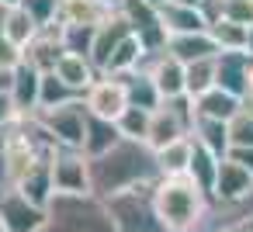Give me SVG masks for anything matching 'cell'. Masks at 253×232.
Returning a JSON list of instances; mask_svg holds the SVG:
<instances>
[{
    "mask_svg": "<svg viewBox=\"0 0 253 232\" xmlns=\"http://www.w3.org/2000/svg\"><path fill=\"white\" fill-rule=\"evenodd\" d=\"M142 70H149V77L156 80L163 101L184 97V63L173 59L167 49H163V52H149V59L142 63Z\"/></svg>",
    "mask_w": 253,
    "mask_h": 232,
    "instance_id": "obj_12",
    "label": "cell"
},
{
    "mask_svg": "<svg viewBox=\"0 0 253 232\" xmlns=\"http://www.w3.org/2000/svg\"><path fill=\"white\" fill-rule=\"evenodd\" d=\"M115 14L104 0H59V25H87L97 28Z\"/></svg>",
    "mask_w": 253,
    "mask_h": 232,
    "instance_id": "obj_17",
    "label": "cell"
},
{
    "mask_svg": "<svg viewBox=\"0 0 253 232\" xmlns=\"http://www.w3.org/2000/svg\"><path fill=\"white\" fill-rule=\"evenodd\" d=\"M208 35L215 39L218 52H246L250 45V25H239L232 18H218L208 25Z\"/></svg>",
    "mask_w": 253,
    "mask_h": 232,
    "instance_id": "obj_25",
    "label": "cell"
},
{
    "mask_svg": "<svg viewBox=\"0 0 253 232\" xmlns=\"http://www.w3.org/2000/svg\"><path fill=\"white\" fill-rule=\"evenodd\" d=\"M250 94H253V63H250ZM250 94H246V97H250Z\"/></svg>",
    "mask_w": 253,
    "mask_h": 232,
    "instance_id": "obj_47",
    "label": "cell"
},
{
    "mask_svg": "<svg viewBox=\"0 0 253 232\" xmlns=\"http://www.w3.org/2000/svg\"><path fill=\"white\" fill-rule=\"evenodd\" d=\"M21 7L39 21V28L59 25V0H21Z\"/></svg>",
    "mask_w": 253,
    "mask_h": 232,
    "instance_id": "obj_34",
    "label": "cell"
},
{
    "mask_svg": "<svg viewBox=\"0 0 253 232\" xmlns=\"http://www.w3.org/2000/svg\"><path fill=\"white\" fill-rule=\"evenodd\" d=\"M218 156L211 153V149H205L201 142H194V153H191V166H187V177L211 197V191H215V177H218Z\"/></svg>",
    "mask_w": 253,
    "mask_h": 232,
    "instance_id": "obj_27",
    "label": "cell"
},
{
    "mask_svg": "<svg viewBox=\"0 0 253 232\" xmlns=\"http://www.w3.org/2000/svg\"><path fill=\"white\" fill-rule=\"evenodd\" d=\"M4 11L7 7H0V66H7V70H14L18 63H21V52L7 42V35H4Z\"/></svg>",
    "mask_w": 253,
    "mask_h": 232,
    "instance_id": "obj_36",
    "label": "cell"
},
{
    "mask_svg": "<svg viewBox=\"0 0 253 232\" xmlns=\"http://www.w3.org/2000/svg\"><path fill=\"white\" fill-rule=\"evenodd\" d=\"M167 52L187 66V63L218 56V45H215V39H211L208 32H187V35H170V39H167Z\"/></svg>",
    "mask_w": 253,
    "mask_h": 232,
    "instance_id": "obj_16",
    "label": "cell"
},
{
    "mask_svg": "<svg viewBox=\"0 0 253 232\" xmlns=\"http://www.w3.org/2000/svg\"><path fill=\"white\" fill-rule=\"evenodd\" d=\"M11 83H14V70L0 66V94H11Z\"/></svg>",
    "mask_w": 253,
    "mask_h": 232,
    "instance_id": "obj_40",
    "label": "cell"
},
{
    "mask_svg": "<svg viewBox=\"0 0 253 232\" xmlns=\"http://www.w3.org/2000/svg\"><path fill=\"white\" fill-rule=\"evenodd\" d=\"M0 218L7 232H45V204L32 201L18 187L0 191Z\"/></svg>",
    "mask_w": 253,
    "mask_h": 232,
    "instance_id": "obj_6",
    "label": "cell"
},
{
    "mask_svg": "<svg viewBox=\"0 0 253 232\" xmlns=\"http://www.w3.org/2000/svg\"><path fill=\"white\" fill-rule=\"evenodd\" d=\"M153 204L167 232H205L215 201L187 173H180V177H160L153 184Z\"/></svg>",
    "mask_w": 253,
    "mask_h": 232,
    "instance_id": "obj_2",
    "label": "cell"
},
{
    "mask_svg": "<svg viewBox=\"0 0 253 232\" xmlns=\"http://www.w3.org/2000/svg\"><path fill=\"white\" fill-rule=\"evenodd\" d=\"M236 225H239L243 232H253V218H236Z\"/></svg>",
    "mask_w": 253,
    "mask_h": 232,
    "instance_id": "obj_42",
    "label": "cell"
},
{
    "mask_svg": "<svg viewBox=\"0 0 253 232\" xmlns=\"http://www.w3.org/2000/svg\"><path fill=\"white\" fill-rule=\"evenodd\" d=\"M35 121L45 128V135L56 146H70V149H84V128H87V104L84 97L66 101L59 108H39Z\"/></svg>",
    "mask_w": 253,
    "mask_h": 232,
    "instance_id": "obj_5",
    "label": "cell"
},
{
    "mask_svg": "<svg viewBox=\"0 0 253 232\" xmlns=\"http://www.w3.org/2000/svg\"><path fill=\"white\" fill-rule=\"evenodd\" d=\"M118 139H122V132H118V125L111 118H101V115H90L87 111V128H84V153L87 156L108 153Z\"/></svg>",
    "mask_w": 253,
    "mask_h": 232,
    "instance_id": "obj_21",
    "label": "cell"
},
{
    "mask_svg": "<svg viewBox=\"0 0 253 232\" xmlns=\"http://www.w3.org/2000/svg\"><path fill=\"white\" fill-rule=\"evenodd\" d=\"M104 4H108V7H115V11H118V7H122V0H104Z\"/></svg>",
    "mask_w": 253,
    "mask_h": 232,
    "instance_id": "obj_46",
    "label": "cell"
},
{
    "mask_svg": "<svg viewBox=\"0 0 253 232\" xmlns=\"http://www.w3.org/2000/svg\"><path fill=\"white\" fill-rule=\"evenodd\" d=\"M14 187V170H11V156H7V146H4V135H0V191Z\"/></svg>",
    "mask_w": 253,
    "mask_h": 232,
    "instance_id": "obj_37",
    "label": "cell"
},
{
    "mask_svg": "<svg viewBox=\"0 0 253 232\" xmlns=\"http://www.w3.org/2000/svg\"><path fill=\"white\" fill-rule=\"evenodd\" d=\"M39 90H42V73L32 63H18L14 66V83H11V101L18 108V115H35L39 111Z\"/></svg>",
    "mask_w": 253,
    "mask_h": 232,
    "instance_id": "obj_14",
    "label": "cell"
},
{
    "mask_svg": "<svg viewBox=\"0 0 253 232\" xmlns=\"http://www.w3.org/2000/svg\"><path fill=\"white\" fill-rule=\"evenodd\" d=\"M84 104L90 115H101V118H118L125 108H128V90H125V80L122 77H111V73H101L87 90H84Z\"/></svg>",
    "mask_w": 253,
    "mask_h": 232,
    "instance_id": "obj_8",
    "label": "cell"
},
{
    "mask_svg": "<svg viewBox=\"0 0 253 232\" xmlns=\"http://www.w3.org/2000/svg\"><path fill=\"white\" fill-rule=\"evenodd\" d=\"M243 101H246V97H236V94H229V90H222V87H211V90H205L201 97H194V115L229 121V118L243 108Z\"/></svg>",
    "mask_w": 253,
    "mask_h": 232,
    "instance_id": "obj_20",
    "label": "cell"
},
{
    "mask_svg": "<svg viewBox=\"0 0 253 232\" xmlns=\"http://www.w3.org/2000/svg\"><path fill=\"white\" fill-rule=\"evenodd\" d=\"M163 28L170 35H187V32H208V18L201 7H180V4H160Z\"/></svg>",
    "mask_w": 253,
    "mask_h": 232,
    "instance_id": "obj_19",
    "label": "cell"
},
{
    "mask_svg": "<svg viewBox=\"0 0 253 232\" xmlns=\"http://www.w3.org/2000/svg\"><path fill=\"white\" fill-rule=\"evenodd\" d=\"M236 218H253V191L239 204H211L208 222H205V232H218L225 222H236Z\"/></svg>",
    "mask_w": 253,
    "mask_h": 232,
    "instance_id": "obj_31",
    "label": "cell"
},
{
    "mask_svg": "<svg viewBox=\"0 0 253 232\" xmlns=\"http://www.w3.org/2000/svg\"><path fill=\"white\" fill-rule=\"evenodd\" d=\"M250 101H253V94H250Z\"/></svg>",
    "mask_w": 253,
    "mask_h": 232,
    "instance_id": "obj_50",
    "label": "cell"
},
{
    "mask_svg": "<svg viewBox=\"0 0 253 232\" xmlns=\"http://www.w3.org/2000/svg\"><path fill=\"white\" fill-rule=\"evenodd\" d=\"M153 184H139V187L104 197L108 211L115 218V232H167L156 215V204H153Z\"/></svg>",
    "mask_w": 253,
    "mask_h": 232,
    "instance_id": "obj_4",
    "label": "cell"
},
{
    "mask_svg": "<svg viewBox=\"0 0 253 232\" xmlns=\"http://www.w3.org/2000/svg\"><path fill=\"white\" fill-rule=\"evenodd\" d=\"M246 52L253 56V25H250V45H246Z\"/></svg>",
    "mask_w": 253,
    "mask_h": 232,
    "instance_id": "obj_45",
    "label": "cell"
},
{
    "mask_svg": "<svg viewBox=\"0 0 253 232\" xmlns=\"http://www.w3.org/2000/svg\"><path fill=\"white\" fill-rule=\"evenodd\" d=\"M0 7H21V0H0Z\"/></svg>",
    "mask_w": 253,
    "mask_h": 232,
    "instance_id": "obj_44",
    "label": "cell"
},
{
    "mask_svg": "<svg viewBox=\"0 0 253 232\" xmlns=\"http://www.w3.org/2000/svg\"><path fill=\"white\" fill-rule=\"evenodd\" d=\"M52 184L63 194H84L90 191V159L84 149L56 146L52 153Z\"/></svg>",
    "mask_w": 253,
    "mask_h": 232,
    "instance_id": "obj_7",
    "label": "cell"
},
{
    "mask_svg": "<svg viewBox=\"0 0 253 232\" xmlns=\"http://www.w3.org/2000/svg\"><path fill=\"white\" fill-rule=\"evenodd\" d=\"M191 153H194V139H191V135H184V139H177V142L156 149L160 177H180V173H187V166H191Z\"/></svg>",
    "mask_w": 253,
    "mask_h": 232,
    "instance_id": "obj_24",
    "label": "cell"
},
{
    "mask_svg": "<svg viewBox=\"0 0 253 232\" xmlns=\"http://www.w3.org/2000/svg\"><path fill=\"white\" fill-rule=\"evenodd\" d=\"M45 232H115V218L108 211V201L94 191L84 194H63L56 191L45 204Z\"/></svg>",
    "mask_w": 253,
    "mask_h": 232,
    "instance_id": "obj_3",
    "label": "cell"
},
{
    "mask_svg": "<svg viewBox=\"0 0 253 232\" xmlns=\"http://www.w3.org/2000/svg\"><path fill=\"white\" fill-rule=\"evenodd\" d=\"M191 139L201 142L205 149H211L218 159L229 153V121H218V118H201L194 115V125H191Z\"/></svg>",
    "mask_w": 253,
    "mask_h": 232,
    "instance_id": "obj_23",
    "label": "cell"
},
{
    "mask_svg": "<svg viewBox=\"0 0 253 232\" xmlns=\"http://www.w3.org/2000/svg\"><path fill=\"white\" fill-rule=\"evenodd\" d=\"M211 87H215V56L184 66V94H187L191 101L201 97V94L211 90Z\"/></svg>",
    "mask_w": 253,
    "mask_h": 232,
    "instance_id": "obj_28",
    "label": "cell"
},
{
    "mask_svg": "<svg viewBox=\"0 0 253 232\" xmlns=\"http://www.w3.org/2000/svg\"><path fill=\"white\" fill-rule=\"evenodd\" d=\"M39 32H42L39 21H35L25 7H7V11H4V35H7V42H11L18 52H21Z\"/></svg>",
    "mask_w": 253,
    "mask_h": 232,
    "instance_id": "obj_26",
    "label": "cell"
},
{
    "mask_svg": "<svg viewBox=\"0 0 253 232\" xmlns=\"http://www.w3.org/2000/svg\"><path fill=\"white\" fill-rule=\"evenodd\" d=\"M59 28H63V45H66V52L90 56V45H94V32H97V28H87V25H59Z\"/></svg>",
    "mask_w": 253,
    "mask_h": 232,
    "instance_id": "obj_33",
    "label": "cell"
},
{
    "mask_svg": "<svg viewBox=\"0 0 253 232\" xmlns=\"http://www.w3.org/2000/svg\"><path fill=\"white\" fill-rule=\"evenodd\" d=\"M87 159H90V191L97 197H111L128 187L160 180L156 149L139 139H118L108 153L87 156Z\"/></svg>",
    "mask_w": 253,
    "mask_h": 232,
    "instance_id": "obj_1",
    "label": "cell"
},
{
    "mask_svg": "<svg viewBox=\"0 0 253 232\" xmlns=\"http://www.w3.org/2000/svg\"><path fill=\"white\" fill-rule=\"evenodd\" d=\"M229 159H236L239 166H246L250 173H253V146H229V153H225Z\"/></svg>",
    "mask_w": 253,
    "mask_h": 232,
    "instance_id": "obj_38",
    "label": "cell"
},
{
    "mask_svg": "<svg viewBox=\"0 0 253 232\" xmlns=\"http://www.w3.org/2000/svg\"><path fill=\"white\" fill-rule=\"evenodd\" d=\"M125 80V90H128V104L135 108H146V111H156L163 104V94L156 87V80L149 77V70H132L122 77Z\"/></svg>",
    "mask_w": 253,
    "mask_h": 232,
    "instance_id": "obj_22",
    "label": "cell"
},
{
    "mask_svg": "<svg viewBox=\"0 0 253 232\" xmlns=\"http://www.w3.org/2000/svg\"><path fill=\"white\" fill-rule=\"evenodd\" d=\"M63 52H66V45H63V28H59V25H49V28H42V32L21 49V59L32 63L39 73H49V70H56V63H59Z\"/></svg>",
    "mask_w": 253,
    "mask_h": 232,
    "instance_id": "obj_11",
    "label": "cell"
},
{
    "mask_svg": "<svg viewBox=\"0 0 253 232\" xmlns=\"http://www.w3.org/2000/svg\"><path fill=\"white\" fill-rule=\"evenodd\" d=\"M250 191H253V173H250L246 166H239L236 159L222 156L218 177H215V191H211V201H215V204H239Z\"/></svg>",
    "mask_w": 253,
    "mask_h": 232,
    "instance_id": "obj_9",
    "label": "cell"
},
{
    "mask_svg": "<svg viewBox=\"0 0 253 232\" xmlns=\"http://www.w3.org/2000/svg\"><path fill=\"white\" fill-rule=\"evenodd\" d=\"M229 142L232 146H253V101L246 97L243 108L229 118Z\"/></svg>",
    "mask_w": 253,
    "mask_h": 232,
    "instance_id": "obj_32",
    "label": "cell"
},
{
    "mask_svg": "<svg viewBox=\"0 0 253 232\" xmlns=\"http://www.w3.org/2000/svg\"><path fill=\"white\" fill-rule=\"evenodd\" d=\"M153 4H163V0H153Z\"/></svg>",
    "mask_w": 253,
    "mask_h": 232,
    "instance_id": "obj_49",
    "label": "cell"
},
{
    "mask_svg": "<svg viewBox=\"0 0 253 232\" xmlns=\"http://www.w3.org/2000/svg\"><path fill=\"white\" fill-rule=\"evenodd\" d=\"M80 94L59 77V73H42V90H39V108H59V104H66V101H77Z\"/></svg>",
    "mask_w": 253,
    "mask_h": 232,
    "instance_id": "obj_29",
    "label": "cell"
},
{
    "mask_svg": "<svg viewBox=\"0 0 253 232\" xmlns=\"http://www.w3.org/2000/svg\"><path fill=\"white\" fill-rule=\"evenodd\" d=\"M218 232H243V229H239V225H236V222H225V225H222V229H218Z\"/></svg>",
    "mask_w": 253,
    "mask_h": 232,
    "instance_id": "obj_43",
    "label": "cell"
},
{
    "mask_svg": "<svg viewBox=\"0 0 253 232\" xmlns=\"http://www.w3.org/2000/svg\"><path fill=\"white\" fill-rule=\"evenodd\" d=\"M14 118H18V108H14L11 94H0V128H7Z\"/></svg>",
    "mask_w": 253,
    "mask_h": 232,
    "instance_id": "obj_39",
    "label": "cell"
},
{
    "mask_svg": "<svg viewBox=\"0 0 253 232\" xmlns=\"http://www.w3.org/2000/svg\"><path fill=\"white\" fill-rule=\"evenodd\" d=\"M163 4H180V7H201L205 0H163Z\"/></svg>",
    "mask_w": 253,
    "mask_h": 232,
    "instance_id": "obj_41",
    "label": "cell"
},
{
    "mask_svg": "<svg viewBox=\"0 0 253 232\" xmlns=\"http://www.w3.org/2000/svg\"><path fill=\"white\" fill-rule=\"evenodd\" d=\"M222 18H232L239 25H253V0H222Z\"/></svg>",
    "mask_w": 253,
    "mask_h": 232,
    "instance_id": "obj_35",
    "label": "cell"
},
{
    "mask_svg": "<svg viewBox=\"0 0 253 232\" xmlns=\"http://www.w3.org/2000/svg\"><path fill=\"white\" fill-rule=\"evenodd\" d=\"M149 121H153V111L135 108V104H128V108L115 118V125H118L122 139H139V142H146V139H149Z\"/></svg>",
    "mask_w": 253,
    "mask_h": 232,
    "instance_id": "obj_30",
    "label": "cell"
},
{
    "mask_svg": "<svg viewBox=\"0 0 253 232\" xmlns=\"http://www.w3.org/2000/svg\"><path fill=\"white\" fill-rule=\"evenodd\" d=\"M52 73H59V77L80 94V97H84V90L101 77V70L94 66V59H90V56H80V52H63Z\"/></svg>",
    "mask_w": 253,
    "mask_h": 232,
    "instance_id": "obj_18",
    "label": "cell"
},
{
    "mask_svg": "<svg viewBox=\"0 0 253 232\" xmlns=\"http://www.w3.org/2000/svg\"><path fill=\"white\" fill-rule=\"evenodd\" d=\"M132 35V28H128V21L122 18V11H115L104 25H97V32H94V45H90V59H94V66L104 73V66H108V59H111V52L122 45V39H128Z\"/></svg>",
    "mask_w": 253,
    "mask_h": 232,
    "instance_id": "obj_13",
    "label": "cell"
},
{
    "mask_svg": "<svg viewBox=\"0 0 253 232\" xmlns=\"http://www.w3.org/2000/svg\"><path fill=\"white\" fill-rule=\"evenodd\" d=\"M0 232H7V229H4V218H0Z\"/></svg>",
    "mask_w": 253,
    "mask_h": 232,
    "instance_id": "obj_48",
    "label": "cell"
},
{
    "mask_svg": "<svg viewBox=\"0 0 253 232\" xmlns=\"http://www.w3.org/2000/svg\"><path fill=\"white\" fill-rule=\"evenodd\" d=\"M52 153H56V149H52ZM52 153L39 156V159L21 173V180L14 184L21 194H28V197L39 201V204H49V197L56 194V184H52Z\"/></svg>",
    "mask_w": 253,
    "mask_h": 232,
    "instance_id": "obj_15",
    "label": "cell"
},
{
    "mask_svg": "<svg viewBox=\"0 0 253 232\" xmlns=\"http://www.w3.org/2000/svg\"><path fill=\"white\" fill-rule=\"evenodd\" d=\"M250 63H253L250 52H218L215 56V87H222L236 97H246L250 94Z\"/></svg>",
    "mask_w": 253,
    "mask_h": 232,
    "instance_id": "obj_10",
    "label": "cell"
}]
</instances>
